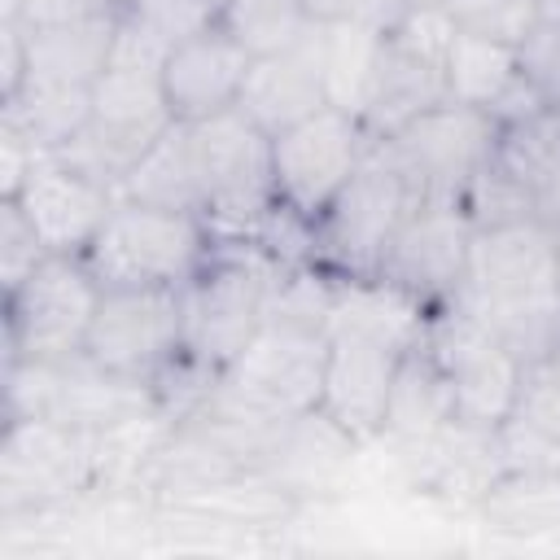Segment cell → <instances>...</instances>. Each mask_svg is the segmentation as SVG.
Masks as SVG:
<instances>
[{"label": "cell", "mask_w": 560, "mask_h": 560, "mask_svg": "<svg viewBox=\"0 0 560 560\" xmlns=\"http://www.w3.org/2000/svg\"><path fill=\"white\" fill-rule=\"evenodd\" d=\"M451 306L472 315L521 359L551 350L560 341V232L547 219L472 228Z\"/></svg>", "instance_id": "1"}, {"label": "cell", "mask_w": 560, "mask_h": 560, "mask_svg": "<svg viewBox=\"0 0 560 560\" xmlns=\"http://www.w3.org/2000/svg\"><path fill=\"white\" fill-rule=\"evenodd\" d=\"M83 258L105 289H184L214 258V228L201 214L118 197Z\"/></svg>", "instance_id": "2"}, {"label": "cell", "mask_w": 560, "mask_h": 560, "mask_svg": "<svg viewBox=\"0 0 560 560\" xmlns=\"http://www.w3.org/2000/svg\"><path fill=\"white\" fill-rule=\"evenodd\" d=\"M420 197L424 192L385 149V140H372L359 171L346 179L332 206L315 219L311 258L337 276H376L381 254L389 249V241L398 236V228L407 223Z\"/></svg>", "instance_id": "3"}, {"label": "cell", "mask_w": 560, "mask_h": 560, "mask_svg": "<svg viewBox=\"0 0 560 560\" xmlns=\"http://www.w3.org/2000/svg\"><path fill=\"white\" fill-rule=\"evenodd\" d=\"M280 262L262 249L219 254L184 284V363L219 376L262 328Z\"/></svg>", "instance_id": "4"}, {"label": "cell", "mask_w": 560, "mask_h": 560, "mask_svg": "<svg viewBox=\"0 0 560 560\" xmlns=\"http://www.w3.org/2000/svg\"><path fill=\"white\" fill-rule=\"evenodd\" d=\"M105 284L83 254H48L13 293H4V363L74 359L88 346Z\"/></svg>", "instance_id": "5"}, {"label": "cell", "mask_w": 560, "mask_h": 560, "mask_svg": "<svg viewBox=\"0 0 560 560\" xmlns=\"http://www.w3.org/2000/svg\"><path fill=\"white\" fill-rule=\"evenodd\" d=\"M188 131L206 188V223L214 228V236L223 228H232L236 236L258 232L276 210L271 136L241 105L188 122Z\"/></svg>", "instance_id": "6"}, {"label": "cell", "mask_w": 560, "mask_h": 560, "mask_svg": "<svg viewBox=\"0 0 560 560\" xmlns=\"http://www.w3.org/2000/svg\"><path fill=\"white\" fill-rule=\"evenodd\" d=\"M424 346L433 350V359L451 385L455 424L499 433L516 411L525 359L451 302L429 315Z\"/></svg>", "instance_id": "7"}, {"label": "cell", "mask_w": 560, "mask_h": 560, "mask_svg": "<svg viewBox=\"0 0 560 560\" xmlns=\"http://www.w3.org/2000/svg\"><path fill=\"white\" fill-rule=\"evenodd\" d=\"M324 363H328V328H306L267 315L262 328L249 337V346L214 376V385L228 398L271 420H293L319 407Z\"/></svg>", "instance_id": "8"}, {"label": "cell", "mask_w": 560, "mask_h": 560, "mask_svg": "<svg viewBox=\"0 0 560 560\" xmlns=\"http://www.w3.org/2000/svg\"><path fill=\"white\" fill-rule=\"evenodd\" d=\"M96 490L92 433L48 416H4L0 433V512H44Z\"/></svg>", "instance_id": "9"}, {"label": "cell", "mask_w": 560, "mask_h": 560, "mask_svg": "<svg viewBox=\"0 0 560 560\" xmlns=\"http://www.w3.org/2000/svg\"><path fill=\"white\" fill-rule=\"evenodd\" d=\"M455 39V22L442 4H411V13L385 35L381 66L363 105V127L385 140L424 109L451 101L446 88V48Z\"/></svg>", "instance_id": "10"}, {"label": "cell", "mask_w": 560, "mask_h": 560, "mask_svg": "<svg viewBox=\"0 0 560 560\" xmlns=\"http://www.w3.org/2000/svg\"><path fill=\"white\" fill-rule=\"evenodd\" d=\"M372 140L376 136L363 127V118L337 105H324L319 114L271 136L276 206L315 228V219L332 206V197L359 171Z\"/></svg>", "instance_id": "11"}, {"label": "cell", "mask_w": 560, "mask_h": 560, "mask_svg": "<svg viewBox=\"0 0 560 560\" xmlns=\"http://www.w3.org/2000/svg\"><path fill=\"white\" fill-rule=\"evenodd\" d=\"M83 354L158 385L184 359V289H105Z\"/></svg>", "instance_id": "12"}, {"label": "cell", "mask_w": 560, "mask_h": 560, "mask_svg": "<svg viewBox=\"0 0 560 560\" xmlns=\"http://www.w3.org/2000/svg\"><path fill=\"white\" fill-rule=\"evenodd\" d=\"M503 127L472 105L442 101L385 136V149L398 158V166L411 175V184L424 197H455L468 188L477 171H486L499 153Z\"/></svg>", "instance_id": "13"}, {"label": "cell", "mask_w": 560, "mask_h": 560, "mask_svg": "<svg viewBox=\"0 0 560 560\" xmlns=\"http://www.w3.org/2000/svg\"><path fill=\"white\" fill-rule=\"evenodd\" d=\"M468 245L472 219L464 214V206L455 197H420L398 236L389 241V249L381 254L376 276L438 311L442 302H451L464 276Z\"/></svg>", "instance_id": "14"}, {"label": "cell", "mask_w": 560, "mask_h": 560, "mask_svg": "<svg viewBox=\"0 0 560 560\" xmlns=\"http://www.w3.org/2000/svg\"><path fill=\"white\" fill-rule=\"evenodd\" d=\"M407 350L359 337V332H328V363H324V389L319 411L359 446L385 438L389 394L394 376Z\"/></svg>", "instance_id": "15"}, {"label": "cell", "mask_w": 560, "mask_h": 560, "mask_svg": "<svg viewBox=\"0 0 560 560\" xmlns=\"http://www.w3.org/2000/svg\"><path fill=\"white\" fill-rule=\"evenodd\" d=\"M4 201H18V210L26 214L48 254H88L109 210L118 206V192L48 149L44 162L22 184V192Z\"/></svg>", "instance_id": "16"}, {"label": "cell", "mask_w": 560, "mask_h": 560, "mask_svg": "<svg viewBox=\"0 0 560 560\" xmlns=\"http://www.w3.org/2000/svg\"><path fill=\"white\" fill-rule=\"evenodd\" d=\"M249 61L254 57L236 44V35L223 22L184 39L179 48H171V57L162 66V88H166L171 114L179 122H201L210 114L232 109L241 101Z\"/></svg>", "instance_id": "17"}, {"label": "cell", "mask_w": 560, "mask_h": 560, "mask_svg": "<svg viewBox=\"0 0 560 560\" xmlns=\"http://www.w3.org/2000/svg\"><path fill=\"white\" fill-rule=\"evenodd\" d=\"M267 136H280L284 127L319 114L328 105V83H324V57H319V22L315 31L284 48L249 61L241 101H236Z\"/></svg>", "instance_id": "18"}, {"label": "cell", "mask_w": 560, "mask_h": 560, "mask_svg": "<svg viewBox=\"0 0 560 560\" xmlns=\"http://www.w3.org/2000/svg\"><path fill=\"white\" fill-rule=\"evenodd\" d=\"M446 88H451V101L486 109L499 127L547 109L521 74L516 44L468 35V31H455V39L446 48Z\"/></svg>", "instance_id": "19"}, {"label": "cell", "mask_w": 560, "mask_h": 560, "mask_svg": "<svg viewBox=\"0 0 560 560\" xmlns=\"http://www.w3.org/2000/svg\"><path fill=\"white\" fill-rule=\"evenodd\" d=\"M451 424H455L451 385H446L433 350L420 341L398 363L394 394H389V416H385V438L398 446V455H407V451L433 442L438 433H446Z\"/></svg>", "instance_id": "20"}, {"label": "cell", "mask_w": 560, "mask_h": 560, "mask_svg": "<svg viewBox=\"0 0 560 560\" xmlns=\"http://www.w3.org/2000/svg\"><path fill=\"white\" fill-rule=\"evenodd\" d=\"M118 197L140 201V206H158V210H184V214H201L206 219V188H201V171H197V153H192V131L188 122H171L149 149L144 158L131 166V175L122 179Z\"/></svg>", "instance_id": "21"}, {"label": "cell", "mask_w": 560, "mask_h": 560, "mask_svg": "<svg viewBox=\"0 0 560 560\" xmlns=\"http://www.w3.org/2000/svg\"><path fill=\"white\" fill-rule=\"evenodd\" d=\"M109 52H114V9L70 26L26 31V79L92 88L105 74Z\"/></svg>", "instance_id": "22"}, {"label": "cell", "mask_w": 560, "mask_h": 560, "mask_svg": "<svg viewBox=\"0 0 560 560\" xmlns=\"http://www.w3.org/2000/svg\"><path fill=\"white\" fill-rule=\"evenodd\" d=\"M494 158L538 201L542 219H551V210L560 206V114L538 109L521 122H508Z\"/></svg>", "instance_id": "23"}, {"label": "cell", "mask_w": 560, "mask_h": 560, "mask_svg": "<svg viewBox=\"0 0 560 560\" xmlns=\"http://www.w3.org/2000/svg\"><path fill=\"white\" fill-rule=\"evenodd\" d=\"M385 31H372L363 22H319V57H324V83H328V105L359 114L368 105L376 66H381Z\"/></svg>", "instance_id": "24"}, {"label": "cell", "mask_w": 560, "mask_h": 560, "mask_svg": "<svg viewBox=\"0 0 560 560\" xmlns=\"http://www.w3.org/2000/svg\"><path fill=\"white\" fill-rule=\"evenodd\" d=\"M481 516L499 529L512 534H542L560 529V472L547 468H503L486 494H481Z\"/></svg>", "instance_id": "25"}, {"label": "cell", "mask_w": 560, "mask_h": 560, "mask_svg": "<svg viewBox=\"0 0 560 560\" xmlns=\"http://www.w3.org/2000/svg\"><path fill=\"white\" fill-rule=\"evenodd\" d=\"M0 109H13L35 131V140L44 149H61V144H70L92 122V88L26 79L18 88V96L0 101Z\"/></svg>", "instance_id": "26"}, {"label": "cell", "mask_w": 560, "mask_h": 560, "mask_svg": "<svg viewBox=\"0 0 560 560\" xmlns=\"http://www.w3.org/2000/svg\"><path fill=\"white\" fill-rule=\"evenodd\" d=\"M219 22L236 35L249 57L284 52L315 31L306 0H228L219 9Z\"/></svg>", "instance_id": "27"}, {"label": "cell", "mask_w": 560, "mask_h": 560, "mask_svg": "<svg viewBox=\"0 0 560 560\" xmlns=\"http://www.w3.org/2000/svg\"><path fill=\"white\" fill-rule=\"evenodd\" d=\"M114 13L166 52L219 22V9L210 0H118Z\"/></svg>", "instance_id": "28"}, {"label": "cell", "mask_w": 560, "mask_h": 560, "mask_svg": "<svg viewBox=\"0 0 560 560\" xmlns=\"http://www.w3.org/2000/svg\"><path fill=\"white\" fill-rule=\"evenodd\" d=\"M459 206L472 219V228H494V223H516V219H542L538 201L499 166V158L468 179V188L459 192Z\"/></svg>", "instance_id": "29"}, {"label": "cell", "mask_w": 560, "mask_h": 560, "mask_svg": "<svg viewBox=\"0 0 560 560\" xmlns=\"http://www.w3.org/2000/svg\"><path fill=\"white\" fill-rule=\"evenodd\" d=\"M512 424L560 442V341L534 359H525L521 372V394H516V411Z\"/></svg>", "instance_id": "30"}, {"label": "cell", "mask_w": 560, "mask_h": 560, "mask_svg": "<svg viewBox=\"0 0 560 560\" xmlns=\"http://www.w3.org/2000/svg\"><path fill=\"white\" fill-rule=\"evenodd\" d=\"M442 9L455 22V31L503 39V44H521L538 26L534 0H442Z\"/></svg>", "instance_id": "31"}, {"label": "cell", "mask_w": 560, "mask_h": 560, "mask_svg": "<svg viewBox=\"0 0 560 560\" xmlns=\"http://www.w3.org/2000/svg\"><path fill=\"white\" fill-rule=\"evenodd\" d=\"M44 258H48V249L35 236V228L26 223V214L18 210V201L0 197V284H4V293H13Z\"/></svg>", "instance_id": "32"}, {"label": "cell", "mask_w": 560, "mask_h": 560, "mask_svg": "<svg viewBox=\"0 0 560 560\" xmlns=\"http://www.w3.org/2000/svg\"><path fill=\"white\" fill-rule=\"evenodd\" d=\"M516 61L525 83L534 88V96L560 114V26L538 22L521 44H516Z\"/></svg>", "instance_id": "33"}, {"label": "cell", "mask_w": 560, "mask_h": 560, "mask_svg": "<svg viewBox=\"0 0 560 560\" xmlns=\"http://www.w3.org/2000/svg\"><path fill=\"white\" fill-rule=\"evenodd\" d=\"M44 153L48 149L35 140V131L13 109H0V197H18Z\"/></svg>", "instance_id": "34"}, {"label": "cell", "mask_w": 560, "mask_h": 560, "mask_svg": "<svg viewBox=\"0 0 560 560\" xmlns=\"http://www.w3.org/2000/svg\"><path fill=\"white\" fill-rule=\"evenodd\" d=\"M114 4L105 0H0V18H18L26 31H44V26H70L96 13H109Z\"/></svg>", "instance_id": "35"}, {"label": "cell", "mask_w": 560, "mask_h": 560, "mask_svg": "<svg viewBox=\"0 0 560 560\" xmlns=\"http://www.w3.org/2000/svg\"><path fill=\"white\" fill-rule=\"evenodd\" d=\"M547 223H551V228H560V206L551 210V219H547Z\"/></svg>", "instance_id": "36"}, {"label": "cell", "mask_w": 560, "mask_h": 560, "mask_svg": "<svg viewBox=\"0 0 560 560\" xmlns=\"http://www.w3.org/2000/svg\"><path fill=\"white\" fill-rule=\"evenodd\" d=\"M411 4H442V0H411Z\"/></svg>", "instance_id": "37"}, {"label": "cell", "mask_w": 560, "mask_h": 560, "mask_svg": "<svg viewBox=\"0 0 560 560\" xmlns=\"http://www.w3.org/2000/svg\"><path fill=\"white\" fill-rule=\"evenodd\" d=\"M210 4H214V9H223V4H228V0H210Z\"/></svg>", "instance_id": "38"}, {"label": "cell", "mask_w": 560, "mask_h": 560, "mask_svg": "<svg viewBox=\"0 0 560 560\" xmlns=\"http://www.w3.org/2000/svg\"><path fill=\"white\" fill-rule=\"evenodd\" d=\"M105 4H114V9H118V0H105Z\"/></svg>", "instance_id": "39"}, {"label": "cell", "mask_w": 560, "mask_h": 560, "mask_svg": "<svg viewBox=\"0 0 560 560\" xmlns=\"http://www.w3.org/2000/svg\"><path fill=\"white\" fill-rule=\"evenodd\" d=\"M556 232H560V228H556Z\"/></svg>", "instance_id": "40"}]
</instances>
